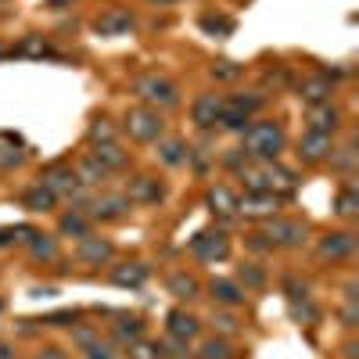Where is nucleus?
Masks as SVG:
<instances>
[{
    "label": "nucleus",
    "mask_w": 359,
    "mask_h": 359,
    "mask_svg": "<svg viewBox=\"0 0 359 359\" xmlns=\"http://www.w3.org/2000/svg\"><path fill=\"white\" fill-rule=\"evenodd\" d=\"M284 144H287V137H284L280 123H273V118H252L241 130V151L255 162H277Z\"/></svg>",
    "instance_id": "f257e3e1"
},
{
    "label": "nucleus",
    "mask_w": 359,
    "mask_h": 359,
    "mask_svg": "<svg viewBox=\"0 0 359 359\" xmlns=\"http://www.w3.org/2000/svg\"><path fill=\"white\" fill-rule=\"evenodd\" d=\"M241 180H245V187L248 191H266V194H291L298 187V180L291 169L277 165V162H248L241 169Z\"/></svg>",
    "instance_id": "f03ea898"
},
{
    "label": "nucleus",
    "mask_w": 359,
    "mask_h": 359,
    "mask_svg": "<svg viewBox=\"0 0 359 359\" xmlns=\"http://www.w3.org/2000/svg\"><path fill=\"white\" fill-rule=\"evenodd\" d=\"M133 94L147 104V108H176L180 104V90L172 79L158 76V72H144L133 79Z\"/></svg>",
    "instance_id": "7ed1b4c3"
},
{
    "label": "nucleus",
    "mask_w": 359,
    "mask_h": 359,
    "mask_svg": "<svg viewBox=\"0 0 359 359\" xmlns=\"http://www.w3.org/2000/svg\"><path fill=\"white\" fill-rule=\"evenodd\" d=\"M123 126H126V133H130L133 140H140V144H155V140H162V133H165V123H162L158 108H147V104L130 108Z\"/></svg>",
    "instance_id": "20e7f679"
},
{
    "label": "nucleus",
    "mask_w": 359,
    "mask_h": 359,
    "mask_svg": "<svg viewBox=\"0 0 359 359\" xmlns=\"http://www.w3.org/2000/svg\"><path fill=\"white\" fill-rule=\"evenodd\" d=\"M40 184L54 194V198H76V201H86L83 194H79V180H76V169L72 165H65V162H54V165H47L43 172H40Z\"/></svg>",
    "instance_id": "39448f33"
},
{
    "label": "nucleus",
    "mask_w": 359,
    "mask_h": 359,
    "mask_svg": "<svg viewBox=\"0 0 359 359\" xmlns=\"http://www.w3.org/2000/svg\"><path fill=\"white\" fill-rule=\"evenodd\" d=\"M266 241L269 248H298L306 245V223L302 219H266Z\"/></svg>",
    "instance_id": "423d86ee"
},
{
    "label": "nucleus",
    "mask_w": 359,
    "mask_h": 359,
    "mask_svg": "<svg viewBox=\"0 0 359 359\" xmlns=\"http://www.w3.org/2000/svg\"><path fill=\"white\" fill-rule=\"evenodd\" d=\"M83 212L90 219H101V223H115V219H126L133 212V201L126 194H101V198H90Z\"/></svg>",
    "instance_id": "0eeeda50"
},
{
    "label": "nucleus",
    "mask_w": 359,
    "mask_h": 359,
    "mask_svg": "<svg viewBox=\"0 0 359 359\" xmlns=\"http://www.w3.org/2000/svg\"><path fill=\"white\" fill-rule=\"evenodd\" d=\"M237 212H241L245 219H273L280 212V194L248 191L245 198H237Z\"/></svg>",
    "instance_id": "6e6552de"
},
{
    "label": "nucleus",
    "mask_w": 359,
    "mask_h": 359,
    "mask_svg": "<svg viewBox=\"0 0 359 359\" xmlns=\"http://www.w3.org/2000/svg\"><path fill=\"white\" fill-rule=\"evenodd\" d=\"M191 252L201 262H223L230 255V237L223 230H201L194 241H191Z\"/></svg>",
    "instance_id": "1a4fd4ad"
},
{
    "label": "nucleus",
    "mask_w": 359,
    "mask_h": 359,
    "mask_svg": "<svg viewBox=\"0 0 359 359\" xmlns=\"http://www.w3.org/2000/svg\"><path fill=\"white\" fill-rule=\"evenodd\" d=\"M294 90H298V97L313 108V104H327V101H331L334 83H331V76H327V72H313V76H306V79H298Z\"/></svg>",
    "instance_id": "9d476101"
},
{
    "label": "nucleus",
    "mask_w": 359,
    "mask_h": 359,
    "mask_svg": "<svg viewBox=\"0 0 359 359\" xmlns=\"http://www.w3.org/2000/svg\"><path fill=\"white\" fill-rule=\"evenodd\" d=\"M334 151V140L327 133H316V130H306L302 137H298V158L316 165V162H327V155Z\"/></svg>",
    "instance_id": "9b49d317"
},
{
    "label": "nucleus",
    "mask_w": 359,
    "mask_h": 359,
    "mask_svg": "<svg viewBox=\"0 0 359 359\" xmlns=\"http://www.w3.org/2000/svg\"><path fill=\"white\" fill-rule=\"evenodd\" d=\"M126 198H130L133 205H158V201L165 198V187L158 184V176H147V172H140V176H133V180H130V191H126Z\"/></svg>",
    "instance_id": "f8f14e48"
},
{
    "label": "nucleus",
    "mask_w": 359,
    "mask_h": 359,
    "mask_svg": "<svg viewBox=\"0 0 359 359\" xmlns=\"http://www.w3.org/2000/svg\"><path fill=\"white\" fill-rule=\"evenodd\" d=\"M219 111H223V97L219 94H201L191 104V118H194L198 130H212L219 123Z\"/></svg>",
    "instance_id": "ddd939ff"
},
{
    "label": "nucleus",
    "mask_w": 359,
    "mask_h": 359,
    "mask_svg": "<svg viewBox=\"0 0 359 359\" xmlns=\"http://www.w3.org/2000/svg\"><path fill=\"white\" fill-rule=\"evenodd\" d=\"M76 255H79V262H86V266H101V262H108V259L115 255V248H111L108 237H94V233H86V237H79Z\"/></svg>",
    "instance_id": "4468645a"
},
{
    "label": "nucleus",
    "mask_w": 359,
    "mask_h": 359,
    "mask_svg": "<svg viewBox=\"0 0 359 359\" xmlns=\"http://www.w3.org/2000/svg\"><path fill=\"white\" fill-rule=\"evenodd\" d=\"M165 320H169V323H165V327H169V338H172V341H180V345L194 341V338H198V331H201L198 316H191L187 309H172Z\"/></svg>",
    "instance_id": "2eb2a0df"
},
{
    "label": "nucleus",
    "mask_w": 359,
    "mask_h": 359,
    "mask_svg": "<svg viewBox=\"0 0 359 359\" xmlns=\"http://www.w3.org/2000/svg\"><path fill=\"white\" fill-rule=\"evenodd\" d=\"M352 252H355V237L348 230H334V233L320 237V259L338 262V259H348Z\"/></svg>",
    "instance_id": "dca6fc26"
},
{
    "label": "nucleus",
    "mask_w": 359,
    "mask_h": 359,
    "mask_svg": "<svg viewBox=\"0 0 359 359\" xmlns=\"http://www.w3.org/2000/svg\"><path fill=\"white\" fill-rule=\"evenodd\" d=\"M205 208H208V212H212V216H233L237 212V194L226 187V184H212V187H208L205 191Z\"/></svg>",
    "instance_id": "f3484780"
},
{
    "label": "nucleus",
    "mask_w": 359,
    "mask_h": 359,
    "mask_svg": "<svg viewBox=\"0 0 359 359\" xmlns=\"http://www.w3.org/2000/svg\"><path fill=\"white\" fill-rule=\"evenodd\" d=\"M94 29L101 36H126L130 29H133V15L126 11V8H111V11H104L97 22H94Z\"/></svg>",
    "instance_id": "a211bd4d"
},
{
    "label": "nucleus",
    "mask_w": 359,
    "mask_h": 359,
    "mask_svg": "<svg viewBox=\"0 0 359 359\" xmlns=\"http://www.w3.org/2000/svg\"><path fill=\"white\" fill-rule=\"evenodd\" d=\"M338 126H341V111H338L331 101H327V104H313V108H309V130L334 137V133H338Z\"/></svg>",
    "instance_id": "6ab92c4d"
},
{
    "label": "nucleus",
    "mask_w": 359,
    "mask_h": 359,
    "mask_svg": "<svg viewBox=\"0 0 359 359\" xmlns=\"http://www.w3.org/2000/svg\"><path fill=\"white\" fill-rule=\"evenodd\" d=\"M111 338L115 341H123V345H133L144 338V320L137 313H118L115 323H111Z\"/></svg>",
    "instance_id": "aec40b11"
},
{
    "label": "nucleus",
    "mask_w": 359,
    "mask_h": 359,
    "mask_svg": "<svg viewBox=\"0 0 359 359\" xmlns=\"http://www.w3.org/2000/svg\"><path fill=\"white\" fill-rule=\"evenodd\" d=\"M147 277H151V269H147L144 262H118V266H111V284H118V287H140Z\"/></svg>",
    "instance_id": "412c9836"
},
{
    "label": "nucleus",
    "mask_w": 359,
    "mask_h": 359,
    "mask_svg": "<svg viewBox=\"0 0 359 359\" xmlns=\"http://www.w3.org/2000/svg\"><path fill=\"white\" fill-rule=\"evenodd\" d=\"M165 287H169V294L172 298H180V302H191V298H198L201 294V284H198V277L194 273H169V280H165Z\"/></svg>",
    "instance_id": "4be33fe9"
},
{
    "label": "nucleus",
    "mask_w": 359,
    "mask_h": 359,
    "mask_svg": "<svg viewBox=\"0 0 359 359\" xmlns=\"http://www.w3.org/2000/svg\"><path fill=\"white\" fill-rule=\"evenodd\" d=\"M108 176H111V172H108L94 155H86V158H79V162H76V180H79L83 187H101Z\"/></svg>",
    "instance_id": "5701e85b"
},
{
    "label": "nucleus",
    "mask_w": 359,
    "mask_h": 359,
    "mask_svg": "<svg viewBox=\"0 0 359 359\" xmlns=\"http://www.w3.org/2000/svg\"><path fill=\"white\" fill-rule=\"evenodd\" d=\"M90 155H94L108 172H115V169H126L130 165V151H123V147H118L115 140L111 144H94V151H90Z\"/></svg>",
    "instance_id": "b1692460"
},
{
    "label": "nucleus",
    "mask_w": 359,
    "mask_h": 359,
    "mask_svg": "<svg viewBox=\"0 0 359 359\" xmlns=\"http://www.w3.org/2000/svg\"><path fill=\"white\" fill-rule=\"evenodd\" d=\"M22 205L29 208V212H50V208L57 205V198H54V194L40 184V180H36V184L22 194Z\"/></svg>",
    "instance_id": "393cba45"
},
{
    "label": "nucleus",
    "mask_w": 359,
    "mask_h": 359,
    "mask_svg": "<svg viewBox=\"0 0 359 359\" xmlns=\"http://www.w3.org/2000/svg\"><path fill=\"white\" fill-rule=\"evenodd\" d=\"M208 291H212L219 306H245V287H237L233 280H212Z\"/></svg>",
    "instance_id": "a878e982"
},
{
    "label": "nucleus",
    "mask_w": 359,
    "mask_h": 359,
    "mask_svg": "<svg viewBox=\"0 0 359 359\" xmlns=\"http://www.w3.org/2000/svg\"><path fill=\"white\" fill-rule=\"evenodd\" d=\"M252 123V115L248 111H241L237 104H230V101H223V111H219V130H230V133H241L245 126Z\"/></svg>",
    "instance_id": "bb28decb"
},
{
    "label": "nucleus",
    "mask_w": 359,
    "mask_h": 359,
    "mask_svg": "<svg viewBox=\"0 0 359 359\" xmlns=\"http://www.w3.org/2000/svg\"><path fill=\"white\" fill-rule=\"evenodd\" d=\"M118 137V130H115V123L108 115H97V118H90V126H86V140L90 144H111Z\"/></svg>",
    "instance_id": "cd10ccee"
},
{
    "label": "nucleus",
    "mask_w": 359,
    "mask_h": 359,
    "mask_svg": "<svg viewBox=\"0 0 359 359\" xmlns=\"http://www.w3.org/2000/svg\"><path fill=\"white\" fill-rule=\"evenodd\" d=\"M90 223H94V219H90L83 208H72V212H65L62 219H57V230L72 233V237H86V233H90Z\"/></svg>",
    "instance_id": "c85d7f7f"
},
{
    "label": "nucleus",
    "mask_w": 359,
    "mask_h": 359,
    "mask_svg": "<svg viewBox=\"0 0 359 359\" xmlns=\"http://www.w3.org/2000/svg\"><path fill=\"white\" fill-rule=\"evenodd\" d=\"M187 155H191V147L184 140H158V158L165 165H187Z\"/></svg>",
    "instance_id": "c756f323"
},
{
    "label": "nucleus",
    "mask_w": 359,
    "mask_h": 359,
    "mask_svg": "<svg viewBox=\"0 0 359 359\" xmlns=\"http://www.w3.org/2000/svg\"><path fill=\"white\" fill-rule=\"evenodd\" d=\"M233 355H237V352H233V345H230L223 334L205 338L201 348H198V359H233Z\"/></svg>",
    "instance_id": "7c9ffc66"
},
{
    "label": "nucleus",
    "mask_w": 359,
    "mask_h": 359,
    "mask_svg": "<svg viewBox=\"0 0 359 359\" xmlns=\"http://www.w3.org/2000/svg\"><path fill=\"white\" fill-rule=\"evenodd\" d=\"M355 144H345V147H334V151L331 155H327V158H331V169L334 172H341V176H352L355 172Z\"/></svg>",
    "instance_id": "2f4dec72"
},
{
    "label": "nucleus",
    "mask_w": 359,
    "mask_h": 359,
    "mask_svg": "<svg viewBox=\"0 0 359 359\" xmlns=\"http://www.w3.org/2000/svg\"><path fill=\"white\" fill-rule=\"evenodd\" d=\"M25 241H29V252H33V259H43V262L57 259V245H54V237H47V233H29Z\"/></svg>",
    "instance_id": "473e14b6"
},
{
    "label": "nucleus",
    "mask_w": 359,
    "mask_h": 359,
    "mask_svg": "<svg viewBox=\"0 0 359 359\" xmlns=\"http://www.w3.org/2000/svg\"><path fill=\"white\" fill-rule=\"evenodd\" d=\"M237 280L245 284V291H248V287H262V284H266V269H262L259 262H245L241 269H237Z\"/></svg>",
    "instance_id": "72a5a7b5"
},
{
    "label": "nucleus",
    "mask_w": 359,
    "mask_h": 359,
    "mask_svg": "<svg viewBox=\"0 0 359 359\" xmlns=\"http://www.w3.org/2000/svg\"><path fill=\"white\" fill-rule=\"evenodd\" d=\"M15 54H22V57H43V54H50V43L33 33V36H25V40L15 47Z\"/></svg>",
    "instance_id": "f704fd0d"
},
{
    "label": "nucleus",
    "mask_w": 359,
    "mask_h": 359,
    "mask_svg": "<svg viewBox=\"0 0 359 359\" xmlns=\"http://www.w3.org/2000/svg\"><path fill=\"white\" fill-rule=\"evenodd\" d=\"M130 359H165V348L162 345H155V341H133L130 345Z\"/></svg>",
    "instance_id": "c9c22d12"
},
{
    "label": "nucleus",
    "mask_w": 359,
    "mask_h": 359,
    "mask_svg": "<svg viewBox=\"0 0 359 359\" xmlns=\"http://www.w3.org/2000/svg\"><path fill=\"white\" fill-rule=\"evenodd\" d=\"M359 212V194H355V187L348 184L341 194H338V216H345V219H352Z\"/></svg>",
    "instance_id": "e433bc0d"
},
{
    "label": "nucleus",
    "mask_w": 359,
    "mask_h": 359,
    "mask_svg": "<svg viewBox=\"0 0 359 359\" xmlns=\"http://www.w3.org/2000/svg\"><path fill=\"white\" fill-rule=\"evenodd\" d=\"M201 29H205V33H212V36H226V33H233V22L223 18V15H205Z\"/></svg>",
    "instance_id": "4c0bfd02"
},
{
    "label": "nucleus",
    "mask_w": 359,
    "mask_h": 359,
    "mask_svg": "<svg viewBox=\"0 0 359 359\" xmlns=\"http://www.w3.org/2000/svg\"><path fill=\"white\" fill-rule=\"evenodd\" d=\"M83 352H86V359H115V345H111V341H104L101 334H97L94 341H90Z\"/></svg>",
    "instance_id": "58836bf2"
},
{
    "label": "nucleus",
    "mask_w": 359,
    "mask_h": 359,
    "mask_svg": "<svg viewBox=\"0 0 359 359\" xmlns=\"http://www.w3.org/2000/svg\"><path fill=\"white\" fill-rule=\"evenodd\" d=\"M212 76H216V79H226V83H230V79H241V76H245V65H237V62H216V65H212Z\"/></svg>",
    "instance_id": "ea45409f"
},
{
    "label": "nucleus",
    "mask_w": 359,
    "mask_h": 359,
    "mask_svg": "<svg viewBox=\"0 0 359 359\" xmlns=\"http://www.w3.org/2000/svg\"><path fill=\"white\" fill-rule=\"evenodd\" d=\"M76 320H79V313H76V309H62V313L43 316V323H47V327H76Z\"/></svg>",
    "instance_id": "a19ab883"
},
{
    "label": "nucleus",
    "mask_w": 359,
    "mask_h": 359,
    "mask_svg": "<svg viewBox=\"0 0 359 359\" xmlns=\"http://www.w3.org/2000/svg\"><path fill=\"white\" fill-rule=\"evenodd\" d=\"M291 316H294V320H306V323H316V320H320V313L309 306V298H302V302H291Z\"/></svg>",
    "instance_id": "79ce46f5"
},
{
    "label": "nucleus",
    "mask_w": 359,
    "mask_h": 359,
    "mask_svg": "<svg viewBox=\"0 0 359 359\" xmlns=\"http://www.w3.org/2000/svg\"><path fill=\"white\" fill-rule=\"evenodd\" d=\"M101 331H97V327H72V341L79 345V348H86L90 341H94Z\"/></svg>",
    "instance_id": "37998d69"
},
{
    "label": "nucleus",
    "mask_w": 359,
    "mask_h": 359,
    "mask_svg": "<svg viewBox=\"0 0 359 359\" xmlns=\"http://www.w3.org/2000/svg\"><path fill=\"white\" fill-rule=\"evenodd\" d=\"M216 323H219V331H226V334H233L237 327H241V323H237V316H230V313H219Z\"/></svg>",
    "instance_id": "c03bdc74"
},
{
    "label": "nucleus",
    "mask_w": 359,
    "mask_h": 359,
    "mask_svg": "<svg viewBox=\"0 0 359 359\" xmlns=\"http://www.w3.org/2000/svg\"><path fill=\"white\" fill-rule=\"evenodd\" d=\"M36 359H65V352H62V348H54V345H47V348L36 352Z\"/></svg>",
    "instance_id": "a18cd8bd"
},
{
    "label": "nucleus",
    "mask_w": 359,
    "mask_h": 359,
    "mask_svg": "<svg viewBox=\"0 0 359 359\" xmlns=\"http://www.w3.org/2000/svg\"><path fill=\"white\" fill-rule=\"evenodd\" d=\"M248 245H252L255 252H266V248H269V241H266V233H252V241H248Z\"/></svg>",
    "instance_id": "49530a36"
},
{
    "label": "nucleus",
    "mask_w": 359,
    "mask_h": 359,
    "mask_svg": "<svg viewBox=\"0 0 359 359\" xmlns=\"http://www.w3.org/2000/svg\"><path fill=\"white\" fill-rule=\"evenodd\" d=\"M25 226H18V230H0V248H4V245H11L15 241V233H22Z\"/></svg>",
    "instance_id": "de8ad7c7"
},
{
    "label": "nucleus",
    "mask_w": 359,
    "mask_h": 359,
    "mask_svg": "<svg viewBox=\"0 0 359 359\" xmlns=\"http://www.w3.org/2000/svg\"><path fill=\"white\" fill-rule=\"evenodd\" d=\"M0 359H18V355H15V348H11V345L0 341Z\"/></svg>",
    "instance_id": "09e8293b"
},
{
    "label": "nucleus",
    "mask_w": 359,
    "mask_h": 359,
    "mask_svg": "<svg viewBox=\"0 0 359 359\" xmlns=\"http://www.w3.org/2000/svg\"><path fill=\"white\" fill-rule=\"evenodd\" d=\"M65 4H72V0H47V8H54V11H62Z\"/></svg>",
    "instance_id": "8fccbe9b"
},
{
    "label": "nucleus",
    "mask_w": 359,
    "mask_h": 359,
    "mask_svg": "<svg viewBox=\"0 0 359 359\" xmlns=\"http://www.w3.org/2000/svg\"><path fill=\"white\" fill-rule=\"evenodd\" d=\"M184 359H198V355H184Z\"/></svg>",
    "instance_id": "3c124183"
},
{
    "label": "nucleus",
    "mask_w": 359,
    "mask_h": 359,
    "mask_svg": "<svg viewBox=\"0 0 359 359\" xmlns=\"http://www.w3.org/2000/svg\"><path fill=\"white\" fill-rule=\"evenodd\" d=\"M4 4H8V0H0V8H4Z\"/></svg>",
    "instance_id": "603ef678"
},
{
    "label": "nucleus",
    "mask_w": 359,
    "mask_h": 359,
    "mask_svg": "<svg viewBox=\"0 0 359 359\" xmlns=\"http://www.w3.org/2000/svg\"><path fill=\"white\" fill-rule=\"evenodd\" d=\"M0 313H4V302H0Z\"/></svg>",
    "instance_id": "864d4df0"
}]
</instances>
